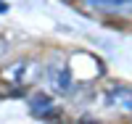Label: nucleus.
Returning <instances> with one entry per match:
<instances>
[{
    "label": "nucleus",
    "instance_id": "1",
    "mask_svg": "<svg viewBox=\"0 0 132 124\" xmlns=\"http://www.w3.org/2000/svg\"><path fill=\"white\" fill-rule=\"evenodd\" d=\"M111 103H119L122 108H132V90H127V87L111 90Z\"/></svg>",
    "mask_w": 132,
    "mask_h": 124
},
{
    "label": "nucleus",
    "instance_id": "2",
    "mask_svg": "<svg viewBox=\"0 0 132 124\" xmlns=\"http://www.w3.org/2000/svg\"><path fill=\"white\" fill-rule=\"evenodd\" d=\"M93 5H124V3H132V0H90Z\"/></svg>",
    "mask_w": 132,
    "mask_h": 124
}]
</instances>
